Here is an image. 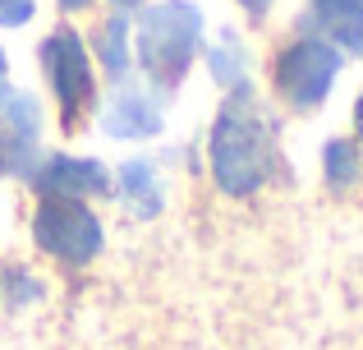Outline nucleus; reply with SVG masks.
I'll list each match as a JSON object with an SVG mask.
<instances>
[{
  "label": "nucleus",
  "instance_id": "nucleus-18",
  "mask_svg": "<svg viewBox=\"0 0 363 350\" xmlns=\"http://www.w3.org/2000/svg\"><path fill=\"white\" fill-rule=\"evenodd\" d=\"M240 5H248V9H253V14H262V9L272 5V0H240Z\"/></svg>",
  "mask_w": 363,
  "mask_h": 350
},
{
  "label": "nucleus",
  "instance_id": "nucleus-11",
  "mask_svg": "<svg viewBox=\"0 0 363 350\" xmlns=\"http://www.w3.org/2000/svg\"><path fill=\"white\" fill-rule=\"evenodd\" d=\"M37 162V134L0 129V175H33Z\"/></svg>",
  "mask_w": 363,
  "mask_h": 350
},
{
  "label": "nucleus",
  "instance_id": "nucleus-1",
  "mask_svg": "<svg viewBox=\"0 0 363 350\" xmlns=\"http://www.w3.org/2000/svg\"><path fill=\"white\" fill-rule=\"evenodd\" d=\"M207 148H212V175L225 194L244 198L267 185V175L276 166V148H272V125L257 111L248 83H235L230 102L221 106V116L212 125V143Z\"/></svg>",
  "mask_w": 363,
  "mask_h": 350
},
{
  "label": "nucleus",
  "instance_id": "nucleus-21",
  "mask_svg": "<svg viewBox=\"0 0 363 350\" xmlns=\"http://www.w3.org/2000/svg\"><path fill=\"white\" fill-rule=\"evenodd\" d=\"M116 5H120V9H129V5H138V0H116Z\"/></svg>",
  "mask_w": 363,
  "mask_h": 350
},
{
  "label": "nucleus",
  "instance_id": "nucleus-9",
  "mask_svg": "<svg viewBox=\"0 0 363 350\" xmlns=\"http://www.w3.org/2000/svg\"><path fill=\"white\" fill-rule=\"evenodd\" d=\"M120 194L138 217H157L161 212V189H157L152 162H124L120 166Z\"/></svg>",
  "mask_w": 363,
  "mask_h": 350
},
{
  "label": "nucleus",
  "instance_id": "nucleus-14",
  "mask_svg": "<svg viewBox=\"0 0 363 350\" xmlns=\"http://www.w3.org/2000/svg\"><path fill=\"white\" fill-rule=\"evenodd\" d=\"M244 70H248V60L240 55V42L225 33V42L212 51V74H216L221 83H230V88H235V83H244Z\"/></svg>",
  "mask_w": 363,
  "mask_h": 350
},
{
  "label": "nucleus",
  "instance_id": "nucleus-12",
  "mask_svg": "<svg viewBox=\"0 0 363 350\" xmlns=\"http://www.w3.org/2000/svg\"><path fill=\"white\" fill-rule=\"evenodd\" d=\"M97 51H101V65H106L111 79H120L124 65H129V18H111L106 28L97 33Z\"/></svg>",
  "mask_w": 363,
  "mask_h": 350
},
{
  "label": "nucleus",
  "instance_id": "nucleus-5",
  "mask_svg": "<svg viewBox=\"0 0 363 350\" xmlns=\"http://www.w3.org/2000/svg\"><path fill=\"white\" fill-rule=\"evenodd\" d=\"M336 74H340L336 46L322 42V37H303V42L281 51V60H276V88L294 106H318V102H327Z\"/></svg>",
  "mask_w": 363,
  "mask_h": 350
},
{
  "label": "nucleus",
  "instance_id": "nucleus-13",
  "mask_svg": "<svg viewBox=\"0 0 363 350\" xmlns=\"http://www.w3.org/2000/svg\"><path fill=\"white\" fill-rule=\"evenodd\" d=\"M322 166H327V180L331 185H350V180H359V143H350V138H331L327 153H322Z\"/></svg>",
  "mask_w": 363,
  "mask_h": 350
},
{
  "label": "nucleus",
  "instance_id": "nucleus-6",
  "mask_svg": "<svg viewBox=\"0 0 363 350\" xmlns=\"http://www.w3.org/2000/svg\"><path fill=\"white\" fill-rule=\"evenodd\" d=\"M33 185L42 198H92V194H106L111 180L88 157H51V162L33 166Z\"/></svg>",
  "mask_w": 363,
  "mask_h": 350
},
{
  "label": "nucleus",
  "instance_id": "nucleus-2",
  "mask_svg": "<svg viewBox=\"0 0 363 350\" xmlns=\"http://www.w3.org/2000/svg\"><path fill=\"white\" fill-rule=\"evenodd\" d=\"M198 37H203V14L184 0H166V5H152L138 23V65L147 70V79L161 92H170L184 79L189 60L198 51Z\"/></svg>",
  "mask_w": 363,
  "mask_h": 350
},
{
  "label": "nucleus",
  "instance_id": "nucleus-10",
  "mask_svg": "<svg viewBox=\"0 0 363 350\" xmlns=\"http://www.w3.org/2000/svg\"><path fill=\"white\" fill-rule=\"evenodd\" d=\"M37 102L18 88L0 83V129H14V134H37Z\"/></svg>",
  "mask_w": 363,
  "mask_h": 350
},
{
  "label": "nucleus",
  "instance_id": "nucleus-4",
  "mask_svg": "<svg viewBox=\"0 0 363 350\" xmlns=\"http://www.w3.org/2000/svg\"><path fill=\"white\" fill-rule=\"evenodd\" d=\"M42 65L55 97H60L65 129H79L83 116L92 111V65H88V51H83V37L74 28H55L42 46Z\"/></svg>",
  "mask_w": 363,
  "mask_h": 350
},
{
  "label": "nucleus",
  "instance_id": "nucleus-15",
  "mask_svg": "<svg viewBox=\"0 0 363 350\" xmlns=\"http://www.w3.org/2000/svg\"><path fill=\"white\" fill-rule=\"evenodd\" d=\"M5 290H9V305L37 300V281H28V272H23V268H9V272H5Z\"/></svg>",
  "mask_w": 363,
  "mask_h": 350
},
{
  "label": "nucleus",
  "instance_id": "nucleus-20",
  "mask_svg": "<svg viewBox=\"0 0 363 350\" xmlns=\"http://www.w3.org/2000/svg\"><path fill=\"white\" fill-rule=\"evenodd\" d=\"M5 70H9V65H5V51H0V83H5Z\"/></svg>",
  "mask_w": 363,
  "mask_h": 350
},
{
  "label": "nucleus",
  "instance_id": "nucleus-3",
  "mask_svg": "<svg viewBox=\"0 0 363 350\" xmlns=\"http://www.w3.org/2000/svg\"><path fill=\"white\" fill-rule=\"evenodd\" d=\"M33 235L51 258L74 263V268L92 263L101 249V222L74 198H46L33 217Z\"/></svg>",
  "mask_w": 363,
  "mask_h": 350
},
{
  "label": "nucleus",
  "instance_id": "nucleus-8",
  "mask_svg": "<svg viewBox=\"0 0 363 350\" xmlns=\"http://www.w3.org/2000/svg\"><path fill=\"white\" fill-rule=\"evenodd\" d=\"M322 33L336 37V46L363 55V0H313Z\"/></svg>",
  "mask_w": 363,
  "mask_h": 350
},
{
  "label": "nucleus",
  "instance_id": "nucleus-19",
  "mask_svg": "<svg viewBox=\"0 0 363 350\" xmlns=\"http://www.w3.org/2000/svg\"><path fill=\"white\" fill-rule=\"evenodd\" d=\"M60 5H65V9H83V5H88V0H60Z\"/></svg>",
  "mask_w": 363,
  "mask_h": 350
},
{
  "label": "nucleus",
  "instance_id": "nucleus-16",
  "mask_svg": "<svg viewBox=\"0 0 363 350\" xmlns=\"http://www.w3.org/2000/svg\"><path fill=\"white\" fill-rule=\"evenodd\" d=\"M23 18H33V0H0V23L18 28Z\"/></svg>",
  "mask_w": 363,
  "mask_h": 350
},
{
  "label": "nucleus",
  "instance_id": "nucleus-7",
  "mask_svg": "<svg viewBox=\"0 0 363 350\" xmlns=\"http://www.w3.org/2000/svg\"><path fill=\"white\" fill-rule=\"evenodd\" d=\"M161 129V106L143 92H120L106 111V134L116 138H147Z\"/></svg>",
  "mask_w": 363,
  "mask_h": 350
},
{
  "label": "nucleus",
  "instance_id": "nucleus-17",
  "mask_svg": "<svg viewBox=\"0 0 363 350\" xmlns=\"http://www.w3.org/2000/svg\"><path fill=\"white\" fill-rule=\"evenodd\" d=\"M354 129H359V138H363V97L354 102Z\"/></svg>",
  "mask_w": 363,
  "mask_h": 350
}]
</instances>
